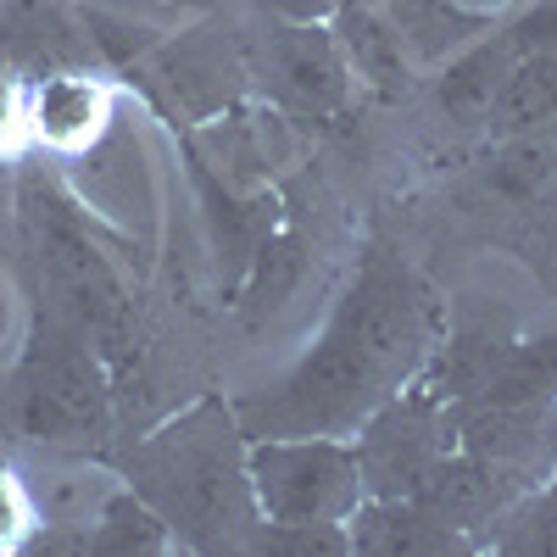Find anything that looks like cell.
I'll use <instances>...</instances> for the list:
<instances>
[{
  "label": "cell",
  "mask_w": 557,
  "mask_h": 557,
  "mask_svg": "<svg viewBox=\"0 0 557 557\" xmlns=\"http://www.w3.org/2000/svg\"><path fill=\"white\" fill-rule=\"evenodd\" d=\"M435 351V307L391 257L368 251L323 341L290 368L273 396L240 407L246 435H351L385 407Z\"/></svg>",
  "instance_id": "1"
},
{
  "label": "cell",
  "mask_w": 557,
  "mask_h": 557,
  "mask_svg": "<svg viewBox=\"0 0 557 557\" xmlns=\"http://www.w3.org/2000/svg\"><path fill=\"white\" fill-rule=\"evenodd\" d=\"M128 480L134 496L190 546L218 552L257 541L262 513L246 474V441L223 401H201L178 424L157 430L146 446H134Z\"/></svg>",
  "instance_id": "2"
},
{
  "label": "cell",
  "mask_w": 557,
  "mask_h": 557,
  "mask_svg": "<svg viewBox=\"0 0 557 557\" xmlns=\"http://www.w3.org/2000/svg\"><path fill=\"white\" fill-rule=\"evenodd\" d=\"M246 474L268 524H346L368 496L346 435H257L246 441Z\"/></svg>",
  "instance_id": "3"
},
{
  "label": "cell",
  "mask_w": 557,
  "mask_h": 557,
  "mask_svg": "<svg viewBox=\"0 0 557 557\" xmlns=\"http://www.w3.org/2000/svg\"><path fill=\"white\" fill-rule=\"evenodd\" d=\"M457 407H446L430 385L396 391L385 407H374L357 430V469L368 496H412L418 480L435 469V457L451 451Z\"/></svg>",
  "instance_id": "4"
},
{
  "label": "cell",
  "mask_w": 557,
  "mask_h": 557,
  "mask_svg": "<svg viewBox=\"0 0 557 557\" xmlns=\"http://www.w3.org/2000/svg\"><path fill=\"white\" fill-rule=\"evenodd\" d=\"M17 401H23V430L39 441H73L101 430V374L84 357V346L62 330H45L39 346L23 362L17 380Z\"/></svg>",
  "instance_id": "5"
},
{
  "label": "cell",
  "mask_w": 557,
  "mask_h": 557,
  "mask_svg": "<svg viewBox=\"0 0 557 557\" xmlns=\"http://www.w3.org/2000/svg\"><path fill=\"white\" fill-rule=\"evenodd\" d=\"M257 73L296 112H335L346 101V78H351L341 39L301 17H285L278 28H268L262 51H257Z\"/></svg>",
  "instance_id": "6"
},
{
  "label": "cell",
  "mask_w": 557,
  "mask_h": 557,
  "mask_svg": "<svg viewBox=\"0 0 557 557\" xmlns=\"http://www.w3.org/2000/svg\"><path fill=\"white\" fill-rule=\"evenodd\" d=\"M457 435L462 451H474L519 480L557 474V401H480L462 412Z\"/></svg>",
  "instance_id": "7"
},
{
  "label": "cell",
  "mask_w": 557,
  "mask_h": 557,
  "mask_svg": "<svg viewBox=\"0 0 557 557\" xmlns=\"http://www.w3.org/2000/svg\"><path fill=\"white\" fill-rule=\"evenodd\" d=\"M524 485H530V480L496 469V462H485V457H474V451H446V457H435V469L418 480L412 502L424 507L430 519H441L446 530L462 535V530L496 524L507 507L524 496Z\"/></svg>",
  "instance_id": "8"
},
{
  "label": "cell",
  "mask_w": 557,
  "mask_h": 557,
  "mask_svg": "<svg viewBox=\"0 0 557 557\" xmlns=\"http://www.w3.org/2000/svg\"><path fill=\"white\" fill-rule=\"evenodd\" d=\"M519 335H513V323H507V312H480V318H457V330L441 351V368H435V380L430 391L457 407V418L469 412L502 374V362L513 357Z\"/></svg>",
  "instance_id": "9"
},
{
  "label": "cell",
  "mask_w": 557,
  "mask_h": 557,
  "mask_svg": "<svg viewBox=\"0 0 557 557\" xmlns=\"http://www.w3.org/2000/svg\"><path fill=\"white\" fill-rule=\"evenodd\" d=\"M28 123L39 139H51L62 151H78L101 134L107 123V96L101 84H89L84 73H57L34 89V107H28Z\"/></svg>",
  "instance_id": "10"
},
{
  "label": "cell",
  "mask_w": 557,
  "mask_h": 557,
  "mask_svg": "<svg viewBox=\"0 0 557 557\" xmlns=\"http://www.w3.org/2000/svg\"><path fill=\"white\" fill-rule=\"evenodd\" d=\"M552 112H557V51H524L507 67L485 123H496L502 134H519V128L546 123Z\"/></svg>",
  "instance_id": "11"
},
{
  "label": "cell",
  "mask_w": 557,
  "mask_h": 557,
  "mask_svg": "<svg viewBox=\"0 0 557 557\" xmlns=\"http://www.w3.org/2000/svg\"><path fill=\"white\" fill-rule=\"evenodd\" d=\"M346 34H341V51L351 57V67L374 84V89H385V96H401L407 89V45H401V34H396V23L391 17H380V12H346V23H341Z\"/></svg>",
  "instance_id": "12"
},
{
  "label": "cell",
  "mask_w": 557,
  "mask_h": 557,
  "mask_svg": "<svg viewBox=\"0 0 557 557\" xmlns=\"http://www.w3.org/2000/svg\"><path fill=\"white\" fill-rule=\"evenodd\" d=\"M513 62H519V51H513V39H507V34L491 39V45H474V51L446 73L441 107L457 123H485V112H491L496 89H502V78H507V67H513Z\"/></svg>",
  "instance_id": "13"
},
{
  "label": "cell",
  "mask_w": 557,
  "mask_h": 557,
  "mask_svg": "<svg viewBox=\"0 0 557 557\" xmlns=\"http://www.w3.org/2000/svg\"><path fill=\"white\" fill-rule=\"evenodd\" d=\"M385 12H391L401 45H412L418 57H441V51H451V45H462L469 34L485 28L480 17L446 7V0H385Z\"/></svg>",
  "instance_id": "14"
},
{
  "label": "cell",
  "mask_w": 557,
  "mask_h": 557,
  "mask_svg": "<svg viewBox=\"0 0 557 557\" xmlns=\"http://www.w3.org/2000/svg\"><path fill=\"white\" fill-rule=\"evenodd\" d=\"M480 401H557V330L541 341H519Z\"/></svg>",
  "instance_id": "15"
},
{
  "label": "cell",
  "mask_w": 557,
  "mask_h": 557,
  "mask_svg": "<svg viewBox=\"0 0 557 557\" xmlns=\"http://www.w3.org/2000/svg\"><path fill=\"white\" fill-rule=\"evenodd\" d=\"M557 178V151L546 139H513L496 162H491V190L507 196V201H541Z\"/></svg>",
  "instance_id": "16"
},
{
  "label": "cell",
  "mask_w": 557,
  "mask_h": 557,
  "mask_svg": "<svg viewBox=\"0 0 557 557\" xmlns=\"http://www.w3.org/2000/svg\"><path fill=\"white\" fill-rule=\"evenodd\" d=\"M168 541V524L151 513L139 496H117L107 513H101V530H96V552H157Z\"/></svg>",
  "instance_id": "17"
},
{
  "label": "cell",
  "mask_w": 557,
  "mask_h": 557,
  "mask_svg": "<svg viewBox=\"0 0 557 557\" xmlns=\"http://www.w3.org/2000/svg\"><path fill=\"white\" fill-rule=\"evenodd\" d=\"M496 524H507V535L496 541V552H557V485L546 496H535L524 513L507 507Z\"/></svg>",
  "instance_id": "18"
},
{
  "label": "cell",
  "mask_w": 557,
  "mask_h": 557,
  "mask_svg": "<svg viewBox=\"0 0 557 557\" xmlns=\"http://www.w3.org/2000/svg\"><path fill=\"white\" fill-rule=\"evenodd\" d=\"M507 39H513L519 57L524 51H557V0H552V7H541V12H530Z\"/></svg>",
  "instance_id": "19"
},
{
  "label": "cell",
  "mask_w": 557,
  "mask_h": 557,
  "mask_svg": "<svg viewBox=\"0 0 557 557\" xmlns=\"http://www.w3.org/2000/svg\"><path fill=\"white\" fill-rule=\"evenodd\" d=\"M23 519H28V507H23V496H17V485H12V474L0 469V546H12L17 541V530H23Z\"/></svg>",
  "instance_id": "20"
},
{
  "label": "cell",
  "mask_w": 557,
  "mask_h": 557,
  "mask_svg": "<svg viewBox=\"0 0 557 557\" xmlns=\"http://www.w3.org/2000/svg\"><path fill=\"white\" fill-rule=\"evenodd\" d=\"M17 123H23V89L12 73H0V139H12Z\"/></svg>",
  "instance_id": "21"
},
{
  "label": "cell",
  "mask_w": 557,
  "mask_h": 557,
  "mask_svg": "<svg viewBox=\"0 0 557 557\" xmlns=\"http://www.w3.org/2000/svg\"><path fill=\"white\" fill-rule=\"evenodd\" d=\"M268 7H273L278 17H301V23H312V17L323 12V0H268Z\"/></svg>",
  "instance_id": "22"
}]
</instances>
